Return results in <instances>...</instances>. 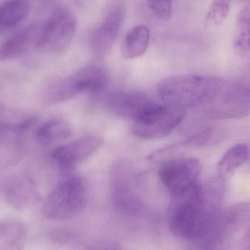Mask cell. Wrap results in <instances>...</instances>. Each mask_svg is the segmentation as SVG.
I'll use <instances>...</instances> for the list:
<instances>
[{"label":"cell","instance_id":"cell-1","mask_svg":"<svg viewBox=\"0 0 250 250\" xmlns=\"http://www.w3.org/2000/svg\"><path fill=\"white\" fill-rule=\"evenodd\" d=\"M223 79L197 75H181L165 79L158 86V95L167 105L187 108L204 105L220 87Z\"/></svg>","mask_w":250,"mask_h":250},{"label":"cell","instance_id":"cell-2","mask_svg":"<svg viewBox=\"0 0 250 250\" xmlns=\"http://www.w3.org/2000/svg\"><path fill=\"white\" fill-rule=\"evenodd\" d=\"M89 198L86 180L81 177L70 178L50 192L42 204V213L51 220H68L84 210Z\"/></svg>","mask_w":250,"mask_h":250},{"label":"cell","instance_id":"cell-3","mask_svg":"<svg viewBox=\"0 0 250 250\" xmlns=\"http://www.w3.org/2000/svg\"><path fill=\"white\" fill-rule=\"evenodd\" d=\"M108 80V73L103 67L95 65L82 67L51 85L44 94V103L54 105L68 101L82 92H98L105 87Z\"/></svg>","mask_w":250,"mask_h":250},{"label":"cell","instance_id":"cell-4","mask_svg":"<svg viewBox=\"0 0 250 250\" xmlns=\"http://www.w3.org/2000/svg\"><path fill=\"white\" fill-rule=\"evenodd\" d=\"M209 117L240 119L250 114V89L244 83L223 80L214 96L204 105Z\"/></svg>","mask_w":250,"mask_h":250},{"label":"cell","instance_id":"cell-5","mask_svg":"<svg viewBox=\"0 0 250 250\" xmlns=\"http://www.w3.org/2000/svg\"><path fill=\"white\" fill-rule=\"evenodd\" d=\"M77 28V19L70 10L59 7L44 24L37 48H47L57 54H64L71 45Z\"/></svg>","mask_w":250,"mask_h":250},{"label":"cell","instance_id":"cell-6","mask_svg":"<svg viewBox=\"0 0 250 250\" xmlns=\"http://www.w3.org/2000/svg\"><path fill=\"white\" fill-rule=\"evenodd\" d=\"M186 117V110L171 105H158L148 114L134 121L132 132L143 139L167 136Z\"/></svg>","mask_w":250,"mask_h":250},{"label":"cell","instance_id":"cell-7","mask_svg":"<svg viewBox=\"0 0 250 250\" xmlns=\"http://www.w3.org/2000/svg\"><path fill=\"white\" fill-rule=\"evenodd\" d=\"M202 166L192 157L172 159L164 162L158 170L159 177L173 197L186 193L198 185Z\"/></svg>","mask_w":250,"mask_h":250},{"label":"cell","instance_id":"cell-8","mask_svg":"<svg viewBox=\"0 0 250 250\" xmlns=\"http://www.w3.org/2000/svg\"><path fill=\"white\" fill-rule=\"evenodd\" d=\"M158 105L141 92L117 91L111 94L107 99V105L111 112L133 122L144 117Z\"/></svg>","mask_w":250,"mask_h":250},{"label":"cell","instance_id":"cell-9","mask_svg":"<svg viewBox=\"0 0 250 250\" xmlns=\"http://www.w3.org/2000/svg\"><path fill=\"white\" fill-rule=\"evenodd\" d=\"M124 21V10L116 7L89 35V46L96 57H103L111 51Z\"/></svg>","mask_w":250,"mask_h":250},{"label":"cell","instance_id":"cell-10","mask_svg":"<svg viewBox=\"0 0 250 250\" xmlns=\"http://www.w3.org/2000/svg\"><path fill=\"white\" fill-rule=\"evenodd\" d=\"M102 144L100 137H83L57 147L51 152V158L62 168H70L93 154Z\"/></svg>","mask_w":250,"mask_h":250},{"label":"cell","instance_id":"cell-11","mask_svg":"<svg viewBox=\"0 0 250 250\" xmlns=\"http://www.w3.org/2000/svg\"><path fill=\"white\" fill-rule=\"evenodd\" d=\"M41 26L32 24L9 37L0 43V62L17 58L29 47H36L41 35Z\"/></svg>","mask_w":250,"mask_h":250},{"label":"cell","instance_id":"cell-12","mask_svg":"<svg viewBox=\"0 0 250 250\" xmlns=\"http://www.w3.org/2000/svg\"><path fill=\"white\" fill-rule=\"evenodd\" d=\"M5 196L10 205L22 210L34 205L39 198V193L32 179L21 176L9 184Z\"/></svg>","mask_w":250,"mask_h":250},{"label":"cell","instance_id":"cell-13","mask_svg":"<svg viewBox=\"0 0 250 250\" xmlns=\"http://www.w3.org/2000/svg\"><path fill=\"white\" fill-rule=\"evenodd\" d=\"M30 10L29 0H5L0 4V33L23 21Z\"/></svg>","mask_w":250,"mask_h":250},{"label":"cell","instance_id":"cell-14","mask_svg":"<svg viewBox=\"0 0 250 250\" xmlns=\"http://www.w3.org/2000/svg\"><path fill=\"white\" fill-rule=\"evenodd\" d=\"M150 40V30L146 26L138 25L129 31L122 45V54L132 60L141 57L146 51Z\"/></svg>","mask_w":250,"mask_h":250},{"label":"cell","instance_id":"cell-15","mask_svg":"<svg viewBox=\"0 0 250 250\" xmlns=\"http://www.w3.org/2000/svg\"><path fill=\"white\" fill-rule=\"evenodd\" d=\"M71 135L72 127L70 124L64 120L54 119L40 125L35 137L40 144L48 146L65 141Z\"/></svg>","mask_w":250,"mask_h":250},{"label":"cell","instance_id":"cell-16","mask_svg":"<svg viewBox=\"0 0 250 250\" xmlns=\"http://www.w3.org/2000/svg\"><path fill=\"white\" fill-rule=\"evenodd\" d=\"M27 227L19 222L0 224V250H22L27 240Z\"/></svg>","mask_w":250,"mask_h":250},{"label":"cell","instance_id":"cell-17","mask_svg":"<svg viewBox=\"0 0 250 250\" xmlns=\"http://www.w3.org/2000/svg\"><path fill=\"white\" fill-rule=\"evenodd\" d=\"M250 157V150L245 144H239L226 151L217 165L219 177L225 179L233 174Z\"/></svg>","mask_w":250,"mask_h":250},{"label":"cell","instance_id":"cell-18","mask_svg":"<svg viewBox=\"0 0 250 250\" xmlns=\"http://www.w3.org/2000/svg\"><path fill=\"white\" fill-rule=\"evenodd\" d=\"M233 48L240 57H245L250 53V4L245 6L238 15Z\"/></svg>","mask_w":250,"mask_h":250},{"label":"cell","instance_id":"cell-19","mask_svg":"<svg viewBox=\"0 0 250 250\" xmlns=\"http://www.w3.org/2000/svg\"><path fill=\"white\" fill-rule=\"evenodd\" d=\"M226 138L227 132L223 128L208 127L189 137L176 145L178 146H211L220 144Z\"/></svg>","mask_w":250,"mask_h":250},{"label":"cell","instance_id":"cell-20","mask_svg":"<svg viewBox=\"0 0 250 250\" xmlns=\"http://www.w3.org/2000/svg\"><path fill=\"white\" fill-rule=\"evenodd\" d=\"M230 10V0H213L204 19V27L208 30L220 27Z\"/></svg>","mask_w":250,"mask_h":250},{"label":"cell","instance_id":"cell-21","mask_svg":"<svg viewBox=\"0 0 250 250\" xmlns=\"http://www.w3.org/2000/svg\"><path fill=\"white\" fill-rule=\"evenodd\" d=\"M147 3L153 14L160 20L167 21L171 17L172 0H147Z\"/></svg>","mask_w":250,"mask_h":250},{"label":"cell","instance_id":"cell-22","mask_svg":"<svg viewBox=\"0 0 250 250\" xmlns=\"http://www.w3.org/2000/svg\"><path fill=\"white\" fill-rule=\"evenodd\" d=\"M19 122L10 121L9 120L7 111L4 109V106L0 104V135L8 130L17 127L19 125Z\"/></svg>","mask_w":250,"mask_h":250},{"label":"cell","instance_id":"cell-23","mask_svg":"<svg viewBox=\"0 0 250 250\" xmlns=\"http://www.w3.org/2000/svg\"><path fill=\"white\" fill-rule=\"evenodd\" d=\"M113 250L110 249H98V250Z\"/></svg>","mask_w":250,"mask_h":250}]
</instances>
